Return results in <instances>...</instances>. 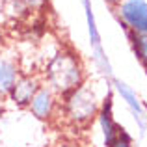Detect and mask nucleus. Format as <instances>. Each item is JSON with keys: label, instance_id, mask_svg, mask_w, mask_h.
I'll use <instances>...</instances> for the list:
<instances>
[{"label": "nucleus", "instance_id": "obj_11", "mask_svg": "<svg viewBox=\"0 0 147 147\" xmlns=\"http://www.w3.org/2000/svg\"><path fill=\"white\" fill-rule=\"evenodd\" d=\"M112 147H134V138H132V134H130L123 125H121V129H119L117 140L114 142V145H112Z\"/></svg>", "mask_w": 147, "mask_h": 147}, {"label": "nucleus", "instance_id": "obj_3", "mask_svg": "<svg viewBox=\"0 0 147 147\" xmlns=\"http://www.w3.org/2000/svg\"><path fill=\"white\" fill-rule=\"evenodd\" d=\"M114 13L125 32L147 34V0H119Z\"/></svg>", "mask_w": 147, "mask_h": 147}, {"label": "nucleus", "instance_id": "obj_15", "mask_svg": "<svg viewBox=\"0 0 147 147\" xmlns=\"http://www.w3.org/2000/svg\"><path fill=\"white\" fill-rule=\"evenodd\" d=\"M0 41H2V30H0Z\"/></svg>", "mask_w": 147, "mask_h": 147}, {"label": "nucleus", "instance_id": "obj_1", "mask_svg": "<svg viewBox=\"0 0 147 147\" xmlns=\"http://www.w3.org/2000/svg\"><path fill=\"white\" fill-rule=\"evenodd\" d=\"M39 76L45 86H49L58 97L88 80L86 65L80 54L75 52L71 47H60L58 50H54Z\"/></svg>", "mask_w": 147, "mask_h": 147}, {"label": "nucleus", "instance_id": "obj_4", "mask_svg": "<svg viewBox=\"0 0 147 147\" xmlns=\"http://www.w3.org/2000/svg\"><path fill=\"white\" fill-rule=\"evenodd\" d=\"M95 123L99 127V136H100V145L102 147H112L114 142L117 140V134L121 125L117 123L114 115V91L108 90L106 95L100 100V106L97 112Z\"/></svg>", "mask_w": 147, "mask_h": 147}, {"label": "nucleus", "instance_id": "obj_14", "mask_svg": "<svg viewBox=\"0 0 147 147\" xmlns=\"http://www.w3.org/2000/svg\"><path fill=\"white\" fill-rule=\"evenodd\" d=\"M2 54H4V47H2V45H0V56H2Z\"/></svg>", "mask_w": 147, "mask_h": 147}, {"label": "nucleus", "instance_id": "obj_8", "mask_svg": "<svg viewBox=\"0 0 147 147\" xmlns=\"http://www.w3.org/2000/svg\"><path fill=\"white\" fill-rule=\"evenodd\" d=\"M112 86H114V90L117 91L119 97L125 100V104L129 106V110L132 112L134 121L138 123L140 132L144 134L147 130V112H145L144 104H142L140 97L136 95V91H134L127 82H123V80H119V78H112Z\"/></svg>", "mask_w": 147, "mask_h": 147}, {"label": "nucleus", "instance_id": "obj_9", "mask_svg": "<svg viewBox=\"0 0 147 147\" xmlns=\"http://www.w3.org/2000/svg\"><path fill=\"white\" fill-rule=\"evenodd\" d=\"M21 73H22V69H21L17 56L4 50V54L0 56V99L7 97L9 90L17 82Z\"/></svg>", "mask_w": 147, "mask_h": 147}, {"label": "nucleus", "instance_id": "obj_5", "mask_svg": "<svg viewBox=\"0 0 147 147\" xmlns=\"http://www.w3.org/2000/svg\"><path fill=\"white\" fill-rule=\"evenodd\" d=\"M26 110L30 112L34 119L41 123H52L58 119V114H60V97L50 90L49 86H41L37 90V93L34 95V99L30 100L28 108Z\"/></svg>", "mask_w": 147, "mask_h": 147}, {"label": "nucleus", "instance_id": "obj_7", "mask_svg": "<svg viewBox=\"0 0 147 147\" xmlns=\"http://www.w3.org/2000/svg\"><path fill=\"white\" fill-rule=\"evenodd\" d=\"M84 13H86V24H88V37H90V47H91V56L97 67L104 73L106 76H112V67L110 61L106 58V52L102 49V41H100V34L97 28V21H95L93 9H91V2L84 0Z\"/></svg>", "mask_w": 147, "mask_h": 147}, {"label": "nucleus", "instance_id": "obj_6", "mask_svg": "<svg viewBox=\"0 0 147 147\" xmlns=\"http://www.w3.org/2000/svg\"><path fill=\"white\" fill-rule=\"evenodd\" d=\"M41 86H43V80H41L39 75H36V73H21V76L13 84V88L9 90L6 99L13 108L26 110L30 100L34 99V95L37 93V90Z\"/></svg>", "mask_w": 147, "mask_h": 147}, {"label": "nucleus", "instance_id": "obj_13", "mask_svg": "<svg viewBox=\"0 0 147 147\" xmlns=\"http://www.w3.org/2000/svg\"><path fill=\"white\" fill-rule=\"evenodd\" d=\"M52 147H82V145H80L78 142H75V140H61Z\"/></svg>", "mask_w": 147, "mask_h": 147}, {"label": "nucleus", "instance_id": "obj_2", "mask_svg": "<svg viewBox=\"0 0 147 147\" xmlns=\"http://www.w3.org/2000/svg\"><path fill=\"white\" fill-rule=\"evenodd\" d=\"M100 99L93 84L86 80L84 84L76 86L75 90L67 91L60 97V114L58 119L73 129L84 130L95 123L97 112L100 106Z\"/></svg>", "mask_w": 147, "mask_h": 147}, {"label": "nucleus", "instance_id": "obj_12", "mask_svg": "<svg viewBox=\"0 0 147 147\" xmlns=\"http://www.w3.org/2000/svg\"><path fill=\"white\" fill-rule=\"evenodd\" d=\"M19 2L22 4V6L26 7V9L32 13V11H39L45 7V4L49 2V0H19Z\"/></svg>", "mask_w": 147, "mask_h": 147}, {"label": "nucleus", "instance_id": "obj_10", "mask_svg": "<svg viewBox=\"0 0 147 147\" xmlns=\"http://www.w3.org/2000/svg\"><path fill=\"white\" fill-rule=\"evenodd\" d=\"M125 34L130 49H132V54L136 56V60L140 61V65L147 73V34H134V32H125Z\"/></svg>", "mask_w": 147, "mask_h": 147}]
</instances>
